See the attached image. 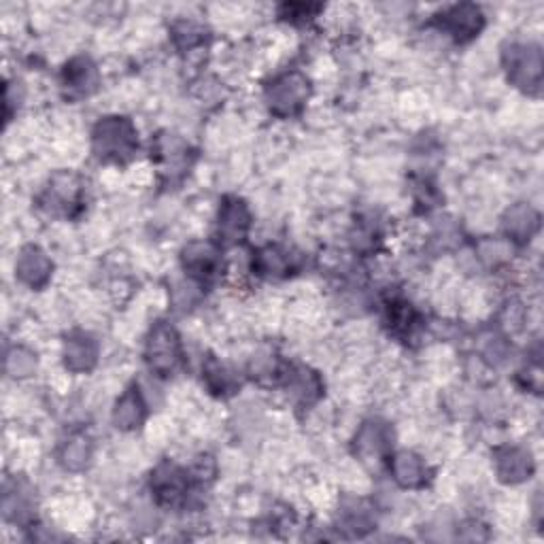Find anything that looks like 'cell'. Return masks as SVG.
Instances as JSON below:
<instances>
[{"label": "cell", "mask_w": 544, "mask_h": 544, "mask_svg": "<svg viewBox=\"0 0 544 544\" xmlns=\"http://www.w3.org/2000/svg\"><path fill=\"white\" fill-rule=\"evenodd\" d=\"M3 513L7 521L17 525H28L37 515V496L26 479H15L5 483L3 491Z\"/></svg>", "instance_id": "obj_9"}, {"label": "cell", "mask_w": 544, "mask_h": 544, "mask_svg": "<svg viewBox=\"0 0 544 544\" xmlns=\"http://www.w3.org/2000/svg\"><path fill=\"white\" fill-rule=\"evenodd\" d=\"M156 153H158L160 170L170 179L183 177L187 173V168H190V164H192L190 145L181 141L177 134L160 136L158 143H156Z\"/></svg>", "instance_id": "obj_16"}, {"label": "cell", "mask_w": 544, "mask_h": 544, "mask_svg": "<svg viewBox=\"0 0 544 544\" xmlns=\"http://www.w3.org/2000/svg\"><path fill=\"white\" fill-rule=\"evenodd\" d=\"M147 417V404L139 387H130L124 391V396L115 402L113 408V423L117 430L132 432L141 428Z\"/></svg>", "instance_id": "obj_18"}, {"label": "cell", "mask_w": 544, "mask_h": 544, "mask_svg": "<svg viewBox=\"0 0 544 544\" xmlns=\"http://www.w3.org/2000/svg\"><path fill=\"white\" fill-rule=\"evenodd\" d=\"M493 462H496L498 479L506 485H519L527 481L534 472V459L521 447L506 445L496 449L493 453Z\"/></svg>", "instance_id": "obj_13"}, {"label": "cell", "mask_w": 544, "mask_h": 544, "mask_svg": "<svg viewBox=\"0 0 544 544\" xmlns=\"http://www.w3.org/2000/svg\"><path fill=\"white\" fill-rule=\"evenodd\" d=\"M202 34H204V30L198 24H194V22H181L175 28V41L183 49L185 47L192 49V47H196V45L202 43V39H204Z\"/></svg>", "instance_id": "obj_28"}, {"label": "cell", "mask_w": 544, "mask_h": 544, "mask_svg": "<svg viewBox=\"0 0 544 544\" xmlns=\"http://www.w3.org/2000/svg\"><path fill=\"white\" fill-rule=\"evenodd\" d=\"M508 351L506 338H502L500 334H487L483 336V345H481V353L485 360H489L491 364H498L504 360V355Z\"/></svg>", "instance_id": "obj_27"}, {"label": "cell", "mask_w": 544, "mask_h": 544, "mask_svg": "<svg viewBox=\"0 0 544 544\" xmlns=\"http://www.w3.org/2000/svg\"><path fill=\"white\" fill-rule=\"evenodd\" d=\"M502 228L508 241H517V243H525L530 241V238L538 232L540 228V215L534 207L525 202L515 204V207H510L502 219Z\"/></svg>", "instance_id": "obj_19"}, {"label": "cell", "mask_w": 544, "mask_h": 544, "mask_svg": "<svg viewBox=\"0 0 544 544\" xmlns=\"http://www.w3.org/2000/svg\"><path fill=\"white\" fill-rule=\"evenodd\" d=\"M100 75L96 64L88 56H77L64 66L62 88L71 98L90 96L98 90Z\"/></svg>", "instance_id": "obj_15"}, {"label": "cell", "mask_w": 544, "mask_h": 544, "mask_svg": "<svg viewBox=\"0 0 544 544\" xmlns=\"http://www.w3.org/2000/svg\"><path fill=\"white\" fill-rule=\"evenodd\" d=\"M37 366H39L37 353H32L30 349L15 345L13 349L7 351V372L13 379L30 377V374H34V370H37Z\"/></svg>", "instance_id": "obj_26"}, {"label": "cell", "mask_w": 544, "mask_h": 544, "mask_svg": "<svg viewBox=\"0 0 544 544\" xmlns=\"http://www.w3.org/2000/svg\"><path fill=\"white\" fill-rule=\"evenodd\" d=\"M504 68L508 81L519 90L536 92L542 83V54L532 43H510L504 49Z\"/></svg>", "instance_id": "obj_4"}, {"label": "cell", "mask_w": 544, "mask_h": 544, "mask_svg": "<svg viewBox=\"0 0 544 544\" xmlns=\"http://www.w3.org/2000/svg\"><path fill=\"white\" fill-rule=\"evenodd\" d=\"M285 391L300 406H309L319 400L323 385L317 377V372L306 366H294L285 374Z\"/></svg>", "instance_id": "obj_20"}, {"label": "cell", "mask_w": 544, "mask_h": 544, "mask_svg": "<svg viewBox=\"0 0 544 544\" xmlns=\"http://www.w3.org/2000/svg\"><path fill=\"white\" fill-rule=\"evenodd\" d=\"M83 200V181L75 173H58L51 177L39 198V207L54 217H71Z\"/></svg>", "instance_id": "obj_5"}, {"label": "cell", "mask_w": 544, "mask_h": 544, "mask_svg": "<svg viewBox=\"0 0 544 544\" xmlns=\"http://www.w3.org/2000/svg\"><path fill=\"white\" fill-rule=\"evenodd\" d=\"M181 264L187 275L198 281L213 279L221 268V253L215 243L194 241L181 251Z\"/></svg>", "instance_id": "obj_11"}, {"label": "cell", "mask_w": 544, "mask_h": 544, "mask_svg": "<svg viewBox=\"0 0 544 544\" xmlns=\"http://www.w3.org/2000/svg\"><path fill=\"white\" fill-rule=\"evenodd\" d=\"M389 472L402 489H423L432 479L430 466L415 451H398L389 455Z\"/></svg>", "instance_id": "obj_12"}, {"label": "cell", "mask_w": 544, "mask_h": 544, "mask_svg": "<svg viewBox=\"0 0 544 544\" xmlns=\"http://www.w3.org/2000/svg\"><path fill=\"white\" fill-rule=\"evenodd\" d=\"M338 523L345 532L351 536H364L377 525V517H374V510L360 498H349L345 504L340 506Z\"/></svg>", "instance_id": "obj_22"}, {"label": "cell", "mask_w": 544, "mask_h": 544, "mask_svg": "<svg viewBox=\"0 0 544 544\" xmlns=\"http://www.w3.org/2000/svg\"><path fill=\"white\" fill-rule=\"evenodd\" d=\"M54 272V262L49 260V255L37 247L28 245L20 251L15 260V277L20 279L30 289H43Z\"/></svg>", "instance_id": "obj_10"}, {"label": "cell", "mask_w": 544, "mask_h": 544, "mask_svg": "<svg viewBox=\"0 0 544 544\" xmlns=\"http://www.w3.org/2000/svg\"><path fill=\"white\" fill-rule=\"evenodd\" d=\"M145 360L149 370L156 372L158 377H170L177 372L183 362V347L181 336L170 323L160 321L151 328L145 343Z\"/></svg>", "instance_id": "obj_2"}, {"label": "cell", "mask_w": 544, "mask_h": 544, "mask_svg": "<svg viewBox=\"0 0 544 544\" xmlns=\"http://www.w3.org/2000/svg\"><path fill=\"white\" fill-rule=\"evenodd\" d=\"M387 323L400 338H411L419 328L421 317L406 300H394L387 306Z\"/></svg>", "instance_id": "obj_24"}, {"label": "cell", "mask_w": 544, "mask_h": 544, "mask_svg": "<svg viewBox=\"0 0 544 544\" xmlns=\"http://www.w3.org/2000/svg\"><path fill=\"white\" fill-rule=\"evenodd\" d=\"M483 24V13L474 5H457L440 15V28L459 43L474 39L481 32Z\"/></svg>", "instance_id": "obj_14"}, {"label": "cell", "mask_w": 544, "mask_h": 544, "mask_svg": "<svg viewBox=\"0 0 544 544\" xmlns=\"http://www.w3.org/2000/svg\"><path fill=\"white\" fill-rule=\"evenodd\" d=\"M251 228V211L243 198L228 196L221 200L217 213V236L219 243L234 245L241 243Z\"/></svg>", "instance_id": "obj_8"}, {"label": "cell", "mask_w": 544, "mask_h": 544, "mask_svg": "<svg viewBox=\"0 0 544 544\" xmlns=\"http://www.w3.org/2000/svg\"><path fill=\"white\" fill-rule=\"evenodd\" d=\"M255 270H258V275L268 279H285L296 270V255L285 247L268 245L258 251Z\"/></svg>", "instance_id": "obj_21"}, {"label": "cell", "mask_w": 544, "mask_h": 544, "mask_svg": "<svg viewBox=\"0 0 544 544\" xmlns=\"http://www.w3.org/2000/svg\"><path fill=\"white\" fill-rule=\"evenodd\" d=\"M62 357L66 370H71L75 374L90 372L98 362V343L90 334L73 332L64 340Z\"/></svg>", "instance_id": "obj_17"}, {"label": "cell", "mask_w": 544, "mask_h": 544, "mask_svg": "<svg viewBox=\"0 0 544 544\" xmlns=\"http://www.w3.org/2000/svg\"><path fill=\"white\" fill-rule=\"evenodd\" d=\"M92 151L100 162L126 164L139 151V130L128 117H102L92 130Z\"/></svg>", "instance_id": "obj_1"}, {"label": "cell", "mask_w": 544, "mask_h": 544, "mask_svg": "<svg viewBox=\"0 0 544 544\" xmlns=\"http://www.w3.org/2000/svg\"><path fill=\"white\" fill-rule=\"evenodd\" d=\"M92 442L85 436H71L58 451V462L68 472H81L92 462Z\"/></svg>", "instance_id": "obj_23"}, {"label": "cell", "mask_w": 544, "mask_h": 544, "mask_svg": "<svg viewBox=\"0 0 544 544\" xmlns=\"http://www.w3.org/2000/svg\"><path fill=\"white\" fill-rule=\"evenodd\" d=\"M266 105L279 117L298 115L311 96V81L298 71H289L266 85Z\"/></svg>", "instance_id": "obj_3"}, {"label": "cell", "mask_w": 544, "mask_h": 544, "mask_svg": "<svg viewBox=\"0 0 544 544\" xmlns=\"http://www.w3.org/2000/svg\"><path fill=\"white\" fill-rule=\"evenodd\" d=\"M190 472L177 466L175 462H162L151 472V493L160 506L175 508L185 504L187 496H190Z\"/></svg>", "instance_id": "obj_6"}, {"label": "cell", "mask_w": 544, "mask_h": 544, "mask_svg": "<svg viewBox=\"0 0 544 544\" xmlns=\"http://www.w3.org/2000/svg\"><path fill=\"white\" fill-rule=\"evenodd\" d=\"M204 381H207L209 389L217 396H230L241 387L236 372L226 364L213 360V357L207 362V366H204Z\"/></svg>", "instance_id": "obj_25"}, {"label": "cell", "mask_w": 544, "mask_h": 544, "mask_svg": "<svg viewBox=\"0 0 544 544\" xmlns=\"http://www.w3.org/2000/svg\"><path fill=\"white\" fill-rule=\"evenodd\" d=\"M391 445H394V432L389 423L381 419H370L362 423L353 438V451L366 466H377L391 455Z\"/></svg>", "instance_id": "obj_7"}]
</instances>
